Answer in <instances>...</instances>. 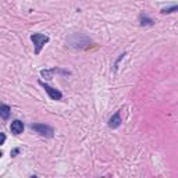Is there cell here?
I'll return each instance as SVG.
<instances>
[{
  "instance_id": "cell-2",
  "label": "cell",
  "mask_w": 178,
  "mask_h": 178,
  "mask_svg": "<svg viewBox=\"0 0 178 178\" xmlns=\"http://www.w3.org/2000/svg\"><path fill=\"white\" fill-rule=\"evenodd\" d=\"M31 128L35 129V131H38L39 134H42V135H46V136H52L53 135V129L50 128V127H47V125H43V124H32Z\"/></svg>"
},
{
  "instance_id": "cell-1",
  "label": "cell",
  "mask_w": 178,
  "mask_h": 178,
  "mask_svg": "<svg viewBox=\"0 0 178 178\" xmlns=\"http://www.w3.org/2000/svg\"><path fill=\"white\" fill-rule=\"evenodd\" d=\"M31 40H32L33 45H35V52L39 53L40 49L45 46V43L49 40V38H47L46 35H42V33H33L32 36H31Z\"/></svg>"
},
{
  "instance_id": "cell-4",
  "label": "cell",
  "mask_w": 178,
  "mask_h": 178,
  "mask_svg": "<svg viewBox=\"0 0 178 178\" xmlns=\"http://www.w3.org/2000/svg\"><path fill=\"white\" fill-rule=\"evenodd\" d=\"M10 129L13 134H15V135H18V134H21V132L24 131V124L22 121H20V120H15V121L11 122L10 125Z\"/></svg>"
},
{
  "instance_id": "cell-8",
  "label": "cell",
  "mask_w": 178,
  "mask_h": 178,
  "mask_svg": "<svg viewBox=\"0 0 178 178\" xmlns=\"http://www.w3.org/2000/svg\"><path fill=\"white\" fill-rule=\"evenodd\" d=\"M4 141H6V136H4V134H2V143H4Z\"/></svg>"
},
{
  "instance_id": "cell-3",
  "label": "cell",
  "mask_w": 178,
  "mask_h": 178,
  "mask_svg": "<svg viewBox=\"0 0 178 178\" xmlns=\"http://www.w3.org/2000/svg\"><path fill=\"white\" fill-rule=\"evenodd\" d=\"M40 84L43 85L45 91L49 93V96L52 98L53 100H60V99H61V92H59L57 89H54V88H52V86H49L47 84H43V82H40Z\"/></svg>"
},
{
  "instance_id": "cell-5",
  "label": "cell",
  "mask_w": 178,
  "mask_h": 178,
  "mask_svg": "<svg viewBox=\"0 0 178 178\" xmlns=\"http://www.w3.org/2000/svg\"><path fill=\"white\" fill-rule=\"evenodd\" d=\"M120 122H121V118H120V111H117L111 118L109 120V127H111V128H117V127L120 125Z\"/></svg>"
},
{
  "instance_id": "cell-7",
  "label": "cell",
  "mask_w": 178,
  "mask_h": 178,
  "mask_svg": "<svg viewBox=\"0 0 178 178\" xmlns=\"http://www.w3.org/2000/svg\"><path fill=\"white\" fill-rule=\"evenodd\" d=\"M173 11H178V6H173V7H166L163 9V13H173Z\"/></svg>"
},
{
  "instance_id": "cell-6",
  "label": "cell",
  "mask_w": 178,
  "mask_h": 178,
  "mask_svg": "<svg viewBox=\"0 0 178 178\" xmlns=\"http://www.w3.org/2000/svg\"><path fill=\"white\" fill-rule=\"evenodd\" d=\"M0 110H2V117L3 118H9V115H10V107L7 104H3Z\"/></svg>"
}]
</instances>
